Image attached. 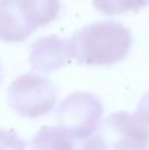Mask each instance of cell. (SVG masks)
Returning <instances> with one entry per match:
<instances>
[{
    "instance_id": "30bf717a",
    "label": "cell",
    "mask_w": 149,
    "mask_h": 150,
    "mask_svg": "<svg viewBox=\"0 0 149 150\" xmlns=\"http://www.w3.org/2000/svg\"><path fill=\"white\" fill-rule=\"evenodd\" d=\"M0 150H26V145L15 132L0 129Z\"/></svg>"
},
{
    "instance_id": "ba28073f",
    "label": "cell",
    "mask_w": 149,
    "mask_h": 150,
    "mask_svg": "<svg viewBox=\"0 0 149 150\" xmlns=\"http://www.w3.org/2000/svg\"><path fill=\"white\" fill-rule=\"evenodd\" d=\"M23 18L33 30L58 17L60 0H17Z\"/></svg>"
},
{
    "instance_id": "4fadbf2b",
    "label": "cell",
    "mask_w": 149,
    "mask_h": 150,
    "mask_svg": "<svg viewBox=\"0 0 149 150\" xmlns=\"http://www.w3.org/2000/svg\"><path fill=\"white\" fill-rule=\"evenodd\" d=\"M147 150H149V148H148V149H147Z\"/></svg>"
},
{
    "instance_id": "6da1fadb",
    "label": "cell",
    "mask_w": 149,
    "mask_h": 150,
    "mask_svg": "<svg viewBox=\"0 0 149 150\" xmlns=\"http://www.w3.org/2000/svg\"><path fill=\"white\" fill-rule=\"evenodd\" d=\"M133 40L123 24L98 21L84 26L67 40L69 58L81 65L107 66L128 55Z\"/></svg>"
},
{
    "instance_id": "52a82bcc",
    "label": "cell",
    "mask_w": 149,
    "mask_h": 150,
    "mask_svg": "<svg viewBox=\"0 0 149 150\" xmlns=\"http://www.w3.org/2000/svg\"><path fill=\"white\" fill-rule=\"evenodd\" d=\"M33 32V29L24 21L17 0H0V40L1 41H25Z\"/></svg>"
},
{
    "instance_id": "277c9868",
    "label": "cell",
    "mask_w": 149,
    "mask_h": 150,
    "mask_svg": "<svg viewBox=\"0 0 149 150\" xmlns=\"http://www.w3.org/2000/svg\"><path fill=\"white\" fill-rule=\"evenodd\" d=\"M106 150H144L149 142V129L128 112H116L98 129Z\"/></svg>"
},
{
    "instance_id": "8fae6325",
    "label": "cell",
    "mask_w": 149,
    "mask_h": 150,
    "mask_svg": "<svg viewBox=\"0 0 149 150\" xmlns=\"http://www.w3.org/2000/svg\"><path fill=\"white\" fill-rule=\"evenodd\" d=\"M139 121H141L147 128H149V91L141 98L137 105L136 113H133Z\"/></svg>"
},
{
    "instance_id": "3957f363",
    "label": "cell",
    "mask_w": 149,
    "mask_h": 150,
    "mask_svg": "<svg viewBox=\"0 0 149 150\" xmlns=\"http://www.w3.org/2000/svg\"><path fill=\"white\" fill-rule=\"evenodd\" d=\"M103 105L90 92H75L65 99L55 112L58 127L77 137H91L102 122Z\"/></svg>"
},
{
    "instance_id": "8992f818",
    "label": "cell",
    "mask_w": 149,
    "mask_h": 150,
    "mask_svg": "<svg viewBox=\"0 0 149 150\" xmlns=\"http://www.w3.org/2000/svg\"><path fill=\"white\" fill-rule=\"evenodd\" d=\"M69 61L67 41L57 36L38 38L31 47L29 63L40 73H52L62 67Z\"/></svg>"
},
{
    "instance_id": "7c38bea8",
    "label": "cell",
    "mask_w": 149,
    "mask_h": 150,
    "mask_svg": "<svg viewBox=\"0 0 149 150\" xmlns=\"http://www.w3.org/2000/svg\"><path fill=\"white\" fill-rule=\"evenodd\" d=\"M0 79H1V67H0Z\"/></svg>"
},
{
    "instance_id": "5b68a950",
    "label": "cell",
    "mask_w": 149,
    "mask_h": 150,
    "mask_svg": "<svg viewBox=\"0 0 149 150\" xmlns=\"http://www.w3.org/2000/svg\"><path fill=\"white\" fill-rule=\"evenodd\" d=\"M32 150H106L100 137H77L60 127H42L32 140Z\"/></svg>"
},
{
    "instance_id": "7a4b0ae2",
    "label": "cell",
    "mask_w": 149,
    "mask_h": 150,
    "mask_svg": "<svg viewBox=\"0 0 149 150\" xmlns=\"http://www.w3.org/2000/svg\"><path fill=\"white\" fill-rule=\"evenodd\" d=\"M8 103L20 116L36 119L54 108L57 91L49 79L34 73L23 74L8 88Z\"/></svg>"
},
{
    "instance_id": "9c48e42d",
    "label": "cell",
    "mask_w": 149,
    "mask_h": 150,
    "mask_svg": "<svg viewBox=\"0 0 149 150\" xmlns=\"http://www.w3.org/2000/svg\"><path fill=\"white\" fill-rule=\"evenodd\" d=\"M149 0H92V5L107 16H118L126 12H139L147 7Z\"/></svg>"
}]
</instances>
